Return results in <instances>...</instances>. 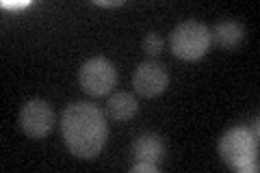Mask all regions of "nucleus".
<instances>
[{
  "mask_svg": "<svg viewBox=\"0 0 260 173\" xmlns=\"http://www.w3.org/2000/svg\"><path fill=\"white\" fill-rule=\"evenodd\" d=\"M61 134L65 147L76 158H95L109 136L107 117L91 102H74L61 115Z\"/></svg>",
  "mask_w": 260,
  "mask_h": 173,
  "instance_id": "obj_1",
  "label": "nucleus"
},
{
  "mask_svg": "<svg viewBox=\"0 0 260 173\" xmlns=\"http://www.w3.org/2000/svg\"><path fill=\"white\" fill-rule=\"evenodd\" d=\"M217 152H219V158L232 171L256 173L258 171V123H254V130L245 126L230 128L219 139Z\"/></svg>",
  "mask_w": 260,
  "mask_h": 173,
  "instance_id": "obj_2",
  "label": "nucleus"
},
{
  "mask_svg": "<svg viewBox=\"0 0 260 173\" xmlns=\"http://www.w3.org/2000/svg\"><path fill=\"white\" fill-rule=\"evenodd\" d=\"M210 28L198 20L180 22L169 37L172 52L182 61H200L210 50Z\"/></svg>",
  "mask_w": 260,
  "mask_h": 173,
  "instance_id": "obj_3",
  "label": "nucleus"
},
{
  "mask_svg": "<svg viewBox=\"0 0 260 173\" xmlns=\"http://www.w3.org/2000/svg\"><path fill=\"white\" fill-rule=\"evenodd\" d=\"M78 82L80 89L91 95V97H102L107 95L117 82V70L109 59L104 56H91L87 59L78 70Z\"/></svg>",
  "mask_w": 260,
  "mask_h": 173,
  "instance_id": "obj_4",
  "label": "nucleus"
},
{
  "mask_svg": "<svg viewBox=\"0 0 260 173\" xmlns=\"http://www.w3.org/2000/svg\"><path fill=\"white\" fill-rule=\"evenodd\" d=\"M20 128L30 139H44L54 128V111L46 100H28L20 111Z\"/></svg>",
  "mask_w": 260,
  "mask_h": 173,
  "instance_id": "obj_5",
  "label": "nucleus"
},
{
  "mask_svg": "<svg viewBox=\"0 0 260 173\" xmlns=\"http://www.w3.org/2000/svg\"><path fill=\"white\" fill-rule=\"evenodd\" d=\"M169 85V74L158 61H143L133 74V87L141 97H158Z\"/></svg>",
  "mask_w": 260,
  "mask_h": 173,
  "instance_id": "obj_6",
  "label": "nucleus"
},
{
  "mask_svg": "<svg viewBox=\"0 0 260 173\" xmlns=\"http://www.w3.org/2000/svg\"><path fill=\"white\" fill-rule=\"evenodd\" d=\"M133 156H135V160L158 164L165 158V143H162V139L158 134L145 132L141 136H137V141L133 143Z\"/></svg>",
  "mask_w": 260,
  "mask_h": 173,
  "instance_id": "obj_7",
  "label": "nucleus"
},
{
  "mask_svg": "<svg viewBox=\"0 0 260 173\" xmlns=\"http://www.w3.org/2000/svg\"><path fill=\"white\" fill-rule=\"evenodd\" d=\"M243 37H245V28H243L241 22H234V20H223L213 26L210 30V41L217 44L219 48H225V50H230V48H237Z\"/></svg>",
  "mask_w": 260,
  "mask_h": 173,
  "instance_id": "obj_8",
  "label": "nucleus"
},
{
  "mask_svg": "<svg viewBox=\"0 0 260 173\" xmlns=\"http://www.w3.org/2000/svg\"><path fill=\"white\" fill-rule=\"evenodd\" d=\"M137 109H139V104H137V97L128 91H117L109 97L107 102V115L113 119V121H128L133 119L137 115Z\"/></svg>",
  "mask_w": 260,
  "mask_h": 173,
  "instance_id": "obj_9",
  "label": "nucleus"
},
{
  "mask_svg": "<svg viewBox=\"0 0 260 173\" xmlns=\"http://www.w3.org/2000/svg\"><path fill=\"white\" fill-rule=\"evenodd\" d=\"M162 46H165V41H162V37L158 35V32H148V35L143 37V50L145 54L150 56H158Z\"/></svg>",
  "mask_w": 260,
  "mask_h": 173,
  "instance_id": "obj_10",
  "label": "nucleus"
},
{
  "mask_svg": "<svg viewBox=\"0 0 260 173\" xmlns=\"http://www.w3.org/2000/svg\"><path fill=\"white\" fill-rule=\"evenodd\" d=\"M133 173H158V164L154 162H145V160H137L133 167H130Z\"/></svg>",
  "mask_w": 260,
  "mask_h": 173,
  "instance_id": "obj_11",
  "label": "nucleus"
}]
</instances>
